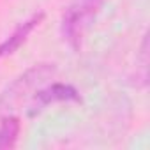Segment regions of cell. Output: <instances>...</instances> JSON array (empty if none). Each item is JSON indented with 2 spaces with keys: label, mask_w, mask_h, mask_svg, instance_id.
<instances>
[{
  "label": "cell",
  "mask_w": 150,
  "mask_h": 150,
  "mask_svg": "<svg viewBox=\"0 0 150 150\" xmlns=\"http://www.w3.org/2000/svg\"><path fill=\"white\" fill-rule=\"evenodd\" d=\"M42 20H44V13H35L28 20H25L23 23H20L14 28V32L4 42H0V60L9 57V55H13V53H16L21 48V44L28 39V35L35 30V27L41 25Z\"/></svg>",
  "instance_id": "obj_4"
},
{
  "label": "cell",
  "mask_w": 150,
  "mask_h": 150,
  "mask_svg": "<svg viewBox=\"0 0 150 150\" xmlns=\"http://www.w3.org/2000/svg\"><path fill=\"white\" fill-rule=\"evenodd\" d=\"M104 2L106 0H74L62 14L60 32L74 51H78L81 48L85 30L88 28L92 20L97 16Z\"/></svg>",
  "instance_id": "obj_1"
},
{
  "label": "cell",
  "mask_w": 150,
  "mask_h": 150,
  "mask_svg": "<svg viewBox=\"0 0 150 150\" xmlns=\"http://www.w3.org/2000/svg\"><path fill=\"white\" fill-rule=\"evenodd\" d=\"M21 124L18 117H4L0 122V150L13 148L18 141Z\"/></svg>",
  "instance_id": "obj_5"
},
{
  "label": "cell",
  "mask_w": 150,
  "mask_h": 150,
  "mask_svg": "<svg viewBox=\"0 0 150 150\" xmlns=\"http://www.w3.org/2000/svg\"><path fill=\"white\" fill-rule=\"evenodd\" d=\"M80 103L81 97L78 94V90L71 87V85H64V83H53L46 88H41L35 92L34 96V101H32V106H30V115L34 117L37 111H41L42 108L53 104V103Z\"/></svg>",
  "instance_id": "obj_3"
},
{
  "label": "cell",
  "mask_w": 150,
  "mask_h": 150,
  "mask_svg": "<svg viewBox=\"0 0 150 150\" xmlns=\"http://www.w3.org/2000/svg\"><path fill=\"white\" fill-rule=\"evenodd\" d=\"M55 71H57L55 64H39V65H34L28 71H25L0 96V110H11L13 106H16L30 90H34L35 87H39L46 80H50L55 74Z\"/></svg>",
  "instance_id": "obj_2"
}]
</instances>
